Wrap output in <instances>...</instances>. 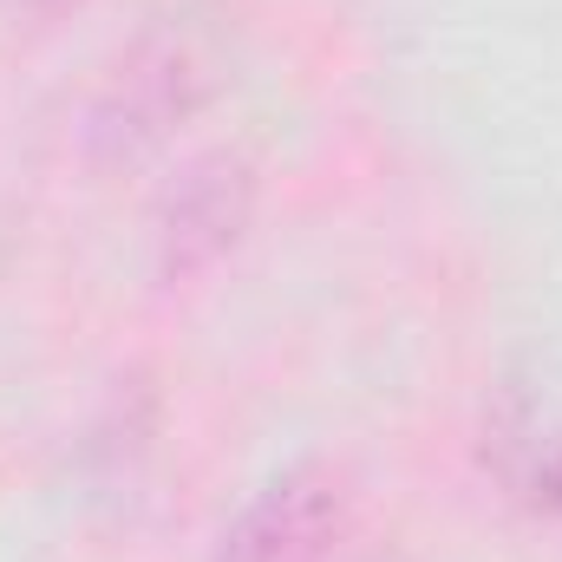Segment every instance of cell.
<instances>
[{
	"label": "cell",
	"instance_id": "obj_4",
	"mask_svg": "<svg viewBox=\"0 0 562 562\" xmlns=\"http://www.w3.org/2000/svg\"><path fill=\"white\" fill-rule=\"evenodd\" d=\"M530 484H537V497H543V504H562V438L537 458V477H530Z\"/></svg>",
	"mask_w": 562,
	"mask_h": 562
},
{
	"label": "cell",
	"instance_id": "obj_3",
	"mask_svg": "<svg viewBox=\"0 0 562 562\" xmlns=\"http://www.w3.org/2000/svg\"><path fill=\"white\" fill-rule=\"evenodd\" d=\"M249 203H256V183H249L243 157L196 164L170 190V203L157 216V269H164V281H183L196 269H210L216 256H229V243L249 223Z\"/></svg>",
	"mask_w": 562,
	"mask_h": 562
},
{
	"label": "cell",
	"instance_id": "obj_5",
	"mask_svg": "<svg viewBox=\"0 0 562 562\" xmlns=\"http://www.w3.org/2000/svg\"><path fill=\"white\" fill-rule=\"evenodd\" d=\"M26 7H59V0H26Z\"/></svg>",
	"mask_w": 562,
	"mask_h": 562
},
{
	"label": "cell",
	"instance_id": "obj_2",
	"mask_svg": "<svg viewBox=\"0 0 562 562\" xmlns=\"http://www.w3.org/2000/svg\"><path fill=\"white\" fill-rule=\"evenodd\" d=\"M347 530V491L334 464H288L269 477L243 517L223 530L210 562H334Z\"/></svg>",
	"mask_w": 562,
	"mask_h": 562
},
{
	"label": "cell",
	"instance_id": "obj_1",
	"mask_svg": "<svg viewBox=\"0 0 562 562\" xmlns=\"http://www.w3.org/2000/svg\"><path fill=\"white\" fill-rule=\"evenodd\" d=\"M229 72V33L210 13H164L138 46L112 66L105 92L92 99L86 144L99 164H132L196 119Z\"/></svg>",
	"mask_w": 562,
	"mask_h": 562
}]
</instances>
